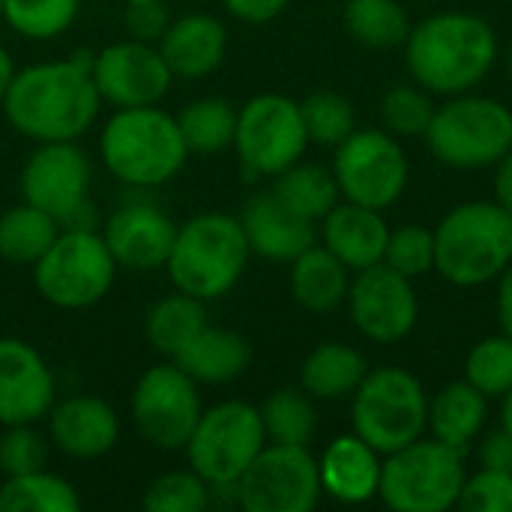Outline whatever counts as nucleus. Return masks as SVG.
Masks as SVG:
<instances>
[{"instance_id":"f257e3e1","label":"nucleus","mask_w":512,"mask_h":512,"mask_svg":"<svg viewBox=\"0 0 512 512\" xmlns=\"http://www.w3.org/2000/svg\"><path fill=\"white\" fill-rule=\"evenodd\" d=\"M99 108L102 96L93 81L90 51L15 69L3 99L12 129L36 144L78 141L96 123Z\"/></svg>"},{"instance_id":"f03ea898","label":"nucleus","mask_w":512,"mask_h":512,"mask_svg":"<svg viewBox=\"0 0 512 512\" xmlns=\"http://www.w3.org/2000/svg\"><path fill=\"white\" fill-rule=\"evenodd\" d=\"M498 39L486 18L471 12H438L411 27L405 63L411 78L438 96L471 93L495 66Z\"/></svg>"},{"instance_id":"7ed1b4c3","label":"nucleus","mask_w":512,"mask_h":512,"mask_svg":"<svg viewBox=\"0 0 512 512\" xmlns=\"http://www.w3.org/2000/svg\"><path fill=\"white\" fill-rule=\"evenodd\" d=\"M99 156L111 177L153 189L180 174L189 159L180 123L159 105L117 108L99 135Z\"/></svg>"},{"instance_id":"20e7f679","label":"nucleus","mask_w":512,"mask_h":512,"mask_svg":"<svg viewBox=\"0 0 512 512\" xmlns=\"http://www.w3.org/2000/svg\"><path fill=\"white\" fill-rule=\"evenodd\" d=\"M252 258L240 216L231 213H198L177 225V237L165 270L177 291L204 303L225 297Z\"/></svg>"},{"instance_id":"39448f33","label":"nucleus","mask_w":512,"mask_h":512,"mask_svg":"<svg viewBox=\"0 0 512 512\" xmlns=\"http://www.w3.org/2000/svg\"><path fill=\"white\" fill-rule=\"evenodd\" d=\"M512 264V213L498 201L453 207L435 228V270L459 285L495 282Z\"/></svg>"},{"instance_id":"423d86ee","label":"nucleus","mask_w":512,"mask_h":512,"mask_svg":"<svg viewBox=\"0 0 512 512\" xmlns=\"http://www.w3.org/2000/svg\"><path fill=\"white\" fill-rule=\"evenodd\" d=\"M117 261L102 234L90 225H69L33 264L39 297L57 309L78 312L96 306L114 285Z\"/></svg>"},{"instance_id":"0eeeda50","label":"nucleus","mask_w":512,"mask_h":512,"mask_svg":"<svg viewBox=\"0 0 512 512\" xmlns=\"http://www.w3.org/2000/svg\"><path fill=\"white\" fill-rule=\"evenodd\" d=\"M351 423L369 447H375L381 456H390L426 435V390L408 369H372L351 396Z\"/></svg>"},{"instance_id":"6e6552de","label":"nucleus","mask_w":512,"mask_h":512,"mask_svg":"<svg viewBox=\"0 0 512 512\" xmlns=\"http://www.w3.org/2000/svg\"><path fill=\"white\" fill-rule=\"evenodd\" d=\"M468 468L465 453L438 438H420L381 465L378 498L396 512H444L459 504Z\"/></svg>"},{"instance_id":"1a4fd4ad","label":"nucleus","mask_w":512,"mask_h":512,"mask_svg":"<svg viewBox=\"0 0 512 512\" xmlns=\"http://www.w3.org/2000/svg\"><path fill=\"white\" fill-rule=\"evenodd\" d=\"M423 138L450 168H489L512 147V111L492 96L459 93L435 108Z\"/></svg>"},{"instance_id":"9d476101","label":"nucleus","mask_w":512,"mask_h":512,"mask_svg":"<svg viewBox=\"0 0 512 512\" xmlns=\"http://www.w3.org/2000/svg\"><path fill=\"white\" fill-rule=\"evenodd\" d=\"M267 447L261 411L249 402H219L201 411L186 450L189 468L210 489H234L240 474Z\"/></svg>"},{"instance_id":"9b49d317","label":"nucleus","mask_w":512,"mask_h":512,"mask_svg":"<svg viewBox=\"0 0 512 512\" xmlns=\"http://www.w3.org/2000/svg\"><path fill=\"white\" fill-rule=\"evenodd\" d=\"M309 147L300 102L282 93L252 96L237 111L234 150L255 177H276L303 159Z\"/></svg>"},{"instance_id":"f8f14e48","label":"nucleus","mask_w":512,"mask_h":512,"mask_svg":"<svg viewBox=\"0 0 512 512\" xmlns=\"http://www.w3.org/2000/svg\"><path fill=\"white\" fill-rule=\"evenodd\" d=\"M333 177L345 201L387 210L408 186V159L387 129H354L336 147Z\"/></svg>"},{"instance_id":"ddd939ff","label":"nucleus","mask_w":512,"mask_h":512,"mask_svg":"<svg viewBox=\"0 0 512 512\" xmlns=\"http://www.w3.org/2000/svg\"><path fill=\"white\" fill-rule=\"evenodd\" d=\"M237 504L246 512H309L324 489L318 459L309 447L267 444L234 483Z\"/></svg>"},{"instance_id":"4468645a","label":"nucleus","mask_w":512,"mask_h":512,"mask_svg":"<svg viewBox=\"0 0 512 512\" xmlns=\"http://www.w3.org/2000/svg\"><path fill=\"white\" fill-rule=\"evenodd\" d=\"M198 384L171 360L147 369L132 390V420L147 444L177 453L189 444L201 417Z\"/></svg>"},{"instance_id":"2eb2a0df","label":"nucleus","mask_w":512,"mask_h":512,"mask_svg":"<svg viewBox=\"0 0 512 512\" xmlns=\"http://www.w3.org/2000/svg\"><path fill=\"white\" fill-rule=\"evenodd\" d=\"M90 180L93 165L75 141H42L21 168V198L66 228L87 225Z\"/></svg>"},{"instance_id":"dca6fc26","label":"nucleus","mask_w":512,"mask_h":512,"mask_svg":"<svg viewBox=\"0 0 512 512\" xmlns=\"http://www.w3.org/2000/svg\"><path fill=\"white\" fill-rule=\"evenodd\" d=\"M345 303L354 327L369 342H381V345L405 339L420 318V300L411 279L390 270L384 261L357 270Z\"/></svg>"},{"instance_id":"f3484780","label":"nucleus","mask_w":512,"mask_h":512,"mask_svg":"<svg viewBox=\"0 0 512 512\" xmlns=\"http://www.w3.org/2000/svg\"><path fill=\"white\" fill-rule=\"evenodd\" d=\"M93 81L102 102L114 108L159 105L171 90V69L153 42L120 39L93 54Z\"/></svg>"},{"instance_id":"a211bd4d","label":"nucleus","mask_w":512,"mask_h":512,"mask_svg":"<svg viewBox=\"0 0 512 512\" xmlns=\"http://www.w3.org/2000/svg\"><path fill=\"white\" fill-rule=\"evenodd\" d=\"M57 402L54 372L24 339L0 336V426H36Z\"/></svg>"},{"instance_id":"6ab92c4d","label":"nucleus","mask_w":512,"mask_h":512,"mask_svg":"<svg viewBox=\"0 0 512 512\" xmlns=\"http://www.w3.org/2000/svg\"><path fill=\"white\" fill-rule=\"evenodd\" d=\"M102 237L117 267L144 273L165 267L177 237V222L150 201H129L111 213Z\"/></svg>"},{"instance_id":"aec40b11","label":"nucleus","mask_w":512,"mask_h":512,"mask_svg":"<svg viewBox=\"0 0 512 512\" xmlns=\"http://www.w3.org/2000/svg\"><path fill=\"white\" fill-rule=\"evenodd\" d=\"M54 447L78 462L102 459L120 441V417L99 396H69L48 411Z\"/></svg>"},{"instance_id":"412c9836","label":"nucleus","mask_w":512,"mask_h":512,"mask_svg":"<svg viewBox=\"0 0 512 512\" xmlns=\"http://www.w3.org/2000/svg\"><path fill=\"white\" fill-rule=\"evenodd\" d=\"M240 225L246 231L252 255L267 258V261L291 264L297 255H303L309 246L318 243L315 222L288 210L270 189L246 201L240 213Z\"/></svg>"},{"instance_id":"4be33fe9","label":"nucleus","mask_w":512,"mask_h":512,"mask_svg":"<svg viewBox=\"0 0 512 512\" xmlns=\"http://www.w3.org/2000/svg\"><path fill=\"white\" fill-rule=\"evenodd\" d=\"M156 48L174 78H204L222 66L228 51V30L216 15L189 12L168 21Z\"/></svg>"},{"instance_id":"5701e85b","label":"nucleus","mask_w":512,"mask_h":512,"mask_svg":"<svg viewBox=\"0 0 512 512\" xmlns=\"http://www.w3.org/2000/svg\"><path fill=\"white\" fill-rule=\"evenodd\" d=\"M381 465L384 456L369 447L357 432L339 435L318 459L321 489L339 504H366L378 498Z\"/></svg>"},{"instance_id":"b1692460","label":"nucleus","mask_w":512,"mask_h":512,"mask_svg":"<svg viewBox=\"0 0 512 512\" xmlns=\"http://www.w3.org/2000/svg\"><path fill=\"white\" fill-rule=\"evenodd\" d=\"M387 237H390V228L381 210H372L345 198L321 219L324 246L354 273L384 261Z\"/></svg>"},{"instance_id":"393cba45","label":"nucleus","mask_w":512,"mask_h":512,"mask_svg":"<svg viewBox=\"0 0 512 512\" xmlns=\"http://www.w3.org/2000/svg\"><path fill=\"white\" fill-rule=\"evenodd\" d=\"M174 363L195 384H228L249 369L252 348L240 333L207 324L198 336H192L180 348Z\"/></svg>"},{"instance_id":"a878e982","label":"nucleus","mask_w":512,"mask_h":512,"mask_svg":"<svg viewBox=\"0 0 512 512\" xmlns=\"http://www.w3.org/2000/svg\"><path fill=\"white\" fill-rule=\"evenodd\" d=\"M291 297L309 312H333L345 303L351 288V270L321 243L309 246L291 261L288 273Z\"/></svg>"},{"instance_id":"bb28decb","label":"nucleus","mask_w":512,"mask_h":512,"mask_svg":"<svg viewBox=\"0 0 512 512\" xmlns=\"http://www.w3.org/2000/svg\"><path fill=\"white\" fill-rule=\"evenodd\" d=\"M486 417H489V396H483L468 381H456L447 384L435 399H429L426 429L432 432V438L465 453L486 429Z\"/></svg>"},{"instance_id":"cd10ccee","label":"nucleus","mask_w":512,"mask_h":512,"mask_svg":"<svg viewBox=\"0 0 512 512\" xmlns=\"http://www.w3.org/2000/svg\"><path fill=\"white\" fill-rule=\"evenodd\" d=\"M366 372H369L366 357L357 348L345 342H324L315 351H309V357L303 360L300 387L312 399L336 402V399L354 396Z\"/></svg>"},{"instance_id":"c85d7f7f","label":"nucleus","mask_w":512,"mask_h":512,"mask_svg":"<svg viewBox=\"0 0 512 512\" xmlns=\"http://www.w3.org/2000/svg\"><path fill=\"white\" fill-rule=\"evenodd\" d=\"M288 210L309 222H321L339 201L342 192L336 186L333 168L312 165V162H294L282 174H276V183L270 189Z\"/></svg>"},{"instance_id":"c756f323","label":"nucleus","mask_w":512,"mask_h":512,"mask_svg":"<svg viewBox=\"0 0 512 512\" xmlns=\"http://www.w3.org/2000/svg\"><path fill=\"white\" fill-rule=\"evenodd\" d=\"M207 327V309L204 300L189 297L183 291H174L162 300H156L144 318V336L153 345V351H159L162 357L174 360L180 354V348L198 336Z\"/></svg>"},{"instance_id":"7c9ffc66","label":"nucleus","mask_w":512,"mask_h":512,"mask_svg":"<svg viewBox=\"0 0 512 512\" xmlns=\"http://www.w3.org/2000/svg\"><path fill=\"white\" fill-rule=\"evenodd\" d=\"M60 234V222L45 210L21 201L0 213V258L18 267H33Z\"/></svg>"},{"instance_id":"2f4dec72","label":"nucleus","mask_w":512,"mask_h":512,"mask_svg":"<svg viewBox=\"0 0 512 512\" xmlns=\"http://www.w3.org/2000/svg\"><path fill=\"white\" fill-rule=\"evenodd\" d=\"M237 111L234 102L222 96H201L189 102L180 114V132L189 147V156H216L228 147H234V132H237Z\"/></svg>"},{"instance_id":"473e14b6","label":"nucleus","mask_w":512,"mask_h":512,"mask_svg":"<svg viewBox=\"0 0 512 512\" xmlns=\"http://www.w3.org/2000/svg\"><path fill=\"white\" fill-rule=\"evenodd\" d=\"M81 495L78 489L51 474V471H30L18 477H6L0 486V512H78Z\"/></svg>"},{"instance_id":"72a5a7b5","label":"nucleus","mask_w":512,"mask_h":512,"mask_svg":"<svg viewBox=\"0 0 512 512\" xmlns=\"http://www.w3.org/2000/svg\"><path fill=\"white\" fill-rule=\"evenodd\" d=\"M267 444H291V447H309L318 432V411L315 399L300 387H282L267 396V402L258 408Z\"/></svg>"},{"instance_id":"f704fd0d","label":"nucleus","mask_w":512,"mask_h":512,"mask_svg":"<svg viewBox=\"0 0 512 512\" xmlns=\"http://www.w3.org/2000/svg\"><path fill=\"white\" fill-rule=\"evenodd\" d=\"M348 33L369 48L405 45L411 33L408 12L399 0H348L345 3Z\"/></svg>"},{"instance_id":"c9c22d12","label":"nucleus","mask_w":512,"mask_h":512,"mask_svg":"<svg viewBox=\"0 0 512 512\" xmlns=\"http://www.w3.org/2000/svg\"><path fill=\"white\" fill-rule=\"evenodd\" d=\"M81 0H3V21L24 39L48 42L63 36L78 18Z\"/></svg>"},{"instance_id":"e433bc0d","label":"nucleus","mask_w":512,"mask_h":512,"mask_svg":"<svg viewBox=\"0 0 512 512\" xmlns=\"http://www.w3.org/2000/svg\"><path fill=\"white\" fill-rule=\"evenodd\" d=\"M465 381L483 396L501 399L512 390V336H489L477 342L465 360Z\"/></svg>"},{"instance_id":"4c0bfd02","label":"nucleus","mask_w":512,"mask_h":512,"mask_svg":"<svg viewBox=\"0 0 512 512\" xmlns=\"http://www.w3.org/2000/svg\"><path fill=\"white\" fill-rule=\"evenodd\" d=\"M306 135L315 144L339 147L357 126H354V105L333 90H318L300 102Z\"/></svg>"},{"instance_id":"58836bf2","label":"nucleus","mask_w":512,"mask_h":512,"mask_svg":"<svg viewBox=\"0 0 512 512\" xmlns=\"http://www.w3.org/2000/svg\"><path fill=\"white\" fill-rule=\"evenodd\" d=\"M435 102L426 87L414 84H399L381 99V120L384 129L396 138H417L426 135L432 117H435Z\"/></svg>"},{"instance_id":"ea45409f","label":"nucleus","mask_w":512,"mask_h":512,"mask_svg":"<svg viewBox=\"0 0 512 512\" xmlns=\"http://www.w3.org/2000/svg\"><path fill=\"white\" fill-rule=\"evenodd\" d=\"M210 486L189 468L162 474L144 495V510L150 512H204L210 507Z\"/></svg>"},{"instance_id":"a19ab883","label":"nucleus","mask_w":512,"mask_h":512,"mask_svg":"<svg viewBox=\"0 0 512 512\" xmlns=\"http://www.w3.org/2000/svg\"><path fill=\"white\" fill-rule=\"evenodd\" d=\"M384 264L411 282L435 270V231L423 225H402L390 231L384 246Z\"/></svg>"},{"instance_id":"79ce46f5","label":"nucleus","mask_w":512,"mask_h":512,"mask_svg":"<svg viewBox=\"0 0 512 512\" xmlns=\"http://www.w3.org/2000/svg\"><path fill=\"white\" fill-rule=\"evenodd\" d=\"M48 459L45 438L33 426H6L0 435V471L6 477L42 471Z\"/></svg>"},{"instance_id":"37998d69","label":"nucleus","mask_w":512,"mask_h":512,"mask_svg":"<svg viewBox=\"0 0 512 512\" xmlns=\"http://www.w3.org/2000/svg\"><path fill=\"white\" fill-rule=\"evenodd\" d=\"M456 507L468 512H512V474L489 468L468 474Z\"/></svg>"},{"instance_id":"c03bdc74","label":"nucleus","mask_w":512,"mask_h":512,"mask_svg":"<svg viewBox=\"0 0 512 512\" xmlns=\"http://www.w3.org/2000/svg\"><path fill=\"white\" fill-rule=\"evenodd\" d=\"M168 9L165 0H138V3H126V30L132 39L141 42H159V36L168 27Z\"/></svg>"},{"instance_id":"a18cd8bd","label":"nucleus","mask_w":512,"mask_h":512,"mask_svg":"<svg viewBox=\"0 0 512 512\" xmlns=\"http://www.w3.org/2000/svg\"><path fill=\"white\" fill-rule=\"evenodd\" d=\"M477 459H480V468L512 474V435L510 432H504V429H498V432H489V435L480 441Z\"/></svg>"},{"instance_id":"49530a36","label":"nucleus","mask_w":512,"mask_h":512,"mask_svg":"<svg viewBox=\"0 0 512 512\" xmlns=\"http://www.w3.org/2000/svg\"><path fill=\"white\" fill-rule=\"evenodd\" d=\"M225 9L246 21V24H264V21H273L291 0H222Z\"/></svg>"},{"instance_id":"de8ad7c7","label":"nucleus","mask_w":512,"mask_h":512,"mask_svg":"<svg viewBox=\"0 0 512 512\" xmlns=\"http://www.w3.org/2000/svg\"><path fill=\"white\" fill-rule=\"evenodd\" d=\"M498 321L501 330L512 336V264L498 276Z\"/></svg>"},{"instance_id":"09e8293b","label":"nucleus","mask_w":512,"mask_h":512,"mask_svg":"<svg viewBox=\"0 0 512 512\" xmlns=\"http://www.w3.org/2000/svg\"><path fill=\"white\" fill-rule=\"evenodd\" d=\"M495 165H498V171H495V195H498V204L507 207L512 213V147Z\"/></svg>"},{"instance_id":"8fccbe9b","label":"nucleus","mask_w":512,"mask_h":512,"mask_svg":"<svg viewBox=\"0 0 512 512\" xmlns=\"http://www.w3.org/2000/svg\"><path fill=\"white\" fill-rule=\"evenodd\" d=\"M12 75H15V66H12V57L9 51L0 45V108H3V99H6V90L12 84Z\"/></svg>"},{"instance_id":"3c124183","label":"nucleus","mask_w":512,"mask_h":512,"mask_svg":"<svg viewBox=\"0 0 512 512\" xmlns=\"http://www.w3.org/2000/svg\"><path fill=\"white\" fill-rule=\"evenodd\" d=\"M501 402H504V405H501V429L512 435V390L501 396Z\"/></svg>"},{"instance_id":"603ef678","label":"nucleus","mask_w":512,"mask_h":512,"mask_svg":"<svg viewBox=\"0 0 512 512\" xmlns=\"http://www.w3.org/2000/svg\"><path fill=\"white\" fill-rule=\"evenodd\" d=\"M507 72H510V81H512V54H510V60H507Z\"/></svg>"},{"instance_id":"864d4df0","label":"nucleus","mask_w":512,"mask_h":512,"mask_svg":"<svg viewBox=\"0 0 512 512\" xmlns=\"http://www.w3.org/2000/svg\"><path fill=\"white\" fill-rule=\"evenodd\" d=\"M0 15H3V0H0Z\"/></svg>"},{"instance_id":"5fc2aeb1","label":"nucleus","mask_w":512,"mask_h":512,"mask_svg":"<svg viewBox=\"0 0 512 512\" xmlns=\"http://www.w3.org/2000/svg\"><path fill=\"white\" fill-rule=\"evenodd\" d=\"M123 3H138V0H123Z\"/></svg>"}]
</instances>
